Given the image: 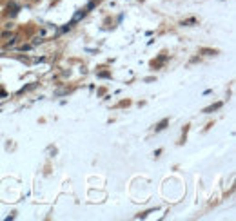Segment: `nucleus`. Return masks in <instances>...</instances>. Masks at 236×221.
<instances>
[{
	"label": "nucleus",
	"mask_w": 236,
	"mask_h": 221,
	"mask_svg": "<svg viewBox=\"0 0 236 221\" xmlns=\"http://www.w3.org/2000/svg\"><path fill=\"white\" fill-rule=\"evenodd\" d=\"M167 123H169V120H162L160 123H158V125L154 127V131H162V129H163V127L167 125Z\"/></svg>",
	"instance_id": "obj_1"
},
{
	"label": "nucleus",
	"mask_w": 236,
	"mask_h": 221,
	"mask_svg": "<svg viewBox=\"0 0 236 221\" xmlns=\"http://www.w3.org/2000/svg\"><path fill=\"white\" fill-rule=\"evenodd\" d=\"M220 107H222V104H216V105H213V107H207V109H205V113H213V111L220 109Z\"/></svg>",
	"instance_id": "obj_2"
},
{
	"label": "nucleus",
	"mask_w": 236,
	"mask_h": 221,
	"mask_svg": "<svg viewBox=\"0 0 236 221\" xmlns=\"http://www.w3.org/2000/svg\"><path fill=\"white\" fill-rule=\"evenodd\" d=\"M15 44H17V36H13V38H11L9 42H7V47H13Z\"/></svg>",
	"instance_id": "obj_3"
},
{
	"label": "nucleus",
	"mask_w": 236,
	"mask_h": 221,
	"mask_svg": "<svg viewBox=\"0 0 236 221\" xmlns=\"http://www.w3.org/2000/svg\"><path fill=\"white\" fill-rule=\"evenodd\" d=\"M13 36H15L13 33H4V35H2V38H13Z\"/></svg>",
	"instance_id": "obj_4"
},
{
	"label": "nucleus",
	"mask_w": 236,
	"mask_h": 221,
	"mask_svg": "<svg viewBox=\"0 0 236 221\" xmlns=\"http://www.w3.org/2000/svg\"><path fill=\"white\" fill-rule=\"evenodd\" d=\"M191 24H194V18H191V20H185V22H183V25H191Z\"/></svg>",
	"instance_id": "obj_5"
}]
</instances>
